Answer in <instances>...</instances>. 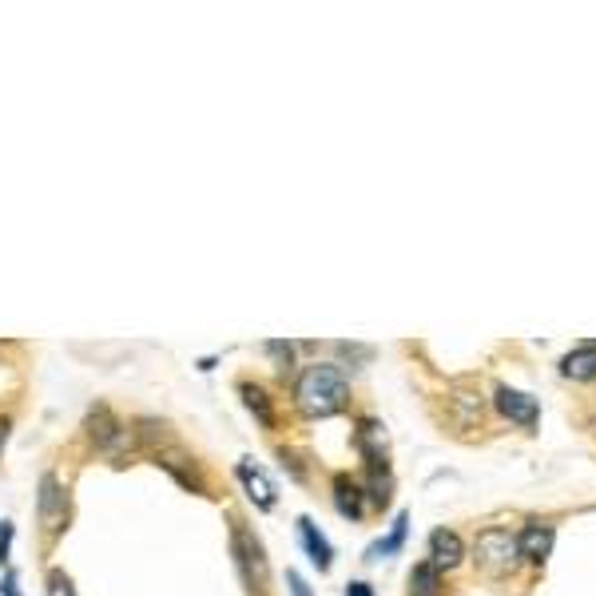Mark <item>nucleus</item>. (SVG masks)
<instances>
[{
  "label": "nucleus",
  "mask_w": 596,
  "mask_h": 596,
  "mask_svg": "<svg viewBox=\"0 0 596 596\" xmlns=\"http://www.w3.org/2000/svg\"><path fill=\"white\" fill-rule=\"evenodd\" d=\"M295 402L306 418H330L350 402V386L342 378L338 366L330 362H314L298 374L295 382Z\"/></svg>",
  "instance_id": "1"
},
{
  "label": "nucleus",
  "mask_w": 596,
  "mask_h": 596,
  "mask_svg": "<svg viewBox=\"0 0 596 596\" xmlns=\"http://www.w3.org/2000/svg\"><path fill=\"white\" fill-rule=\"evenodd\" d=\"M231 557H235V573H239V581H243L247 593H267L271 589L267 549H263V541L243 521H231Z\"/></svg>",
  "instance_id": "2"
},
{
  "label": "nucleus",
  "mask_w": 596,
  "mask_h": 596,
  "mask_svg": "<svg viewBox=\"0 0 596 596\" xmlns=\"http://www.w3.org/2000/svg\"><path fill=\"white\" fill-rule=\"evenodd\" d=\"M473 553H477V565H481L489 577H505V573H513V569H517V561H521L517 537H513L509 529H497V525L477 533Z\"/></svg>",
  "instance_id": "3"
},
{
  "label": "nucleus",
  "mask_w": 596,
  "mask_h": 596,
  "mask_svg": "<svg viewBox=\"0 0 596 596\" xmlns=\"http://www.w3.org/2000/svg\"><path fill=\"white\" fill-rule=\"evenodd\" d=\"M36 521L48 537H60L68 525V489L52 469L40 473V485H36Z\"/></svg>",
  "instance_id": "4"
},
{
  "label": "nucleus",
  "mask_w": 596,
  "mask_h": 596,
  "mask_svg": "<svg viewBox=\"0 0 596 596\" xmlns=\"http://www.w3.org/2000/svg\"><path fill=\"white\" fill-rule=\"evenodd\" d=\"M84 430H88V438H92V446L100 449V453H108V457H124L128 449L136 446V438H132V430L108 410V406H92L88 410V422H84Z\"/></svg>",
  "instance_id": "5"
},
{
  "label": "nucleus",
  "mask_w": 596,
  "mask_h": 596,
  "mask_svg": "<svg viewBox=\"0 0 596 596\" xmlns=\"http://www.w3.org/2000/svg\"><path fill=\"white\" fill-rule=\"evenodd\" d=\"M155 465H159V469H167V473H171L183 489H191V493H207V481H203V473H199L195 457H187L183 449H175V446L155 449Z\"/></svg>",
  "instance_id": "6"
},
{
  "label": "nucleus",
  "mask_w": 596,
  "mask_h": 596,
  "mask_svg": "<svg viewBox=\"0 0 596 596\" xmlns=\"http://www.w3.org/2000/svg\"><path fill=\"white\" fill-rule=\"evenodd\" d=\"M235 477L243 481V489H247V497L255 501V509H275V485H271V477H267L251 457H243V461L235 465Z\"/></svg>",
  "instance_id": "7"
},
{
  "label": "nucleus",
  "mask_w": 596,
  "mask_h": 596,
  "mask_svg": "<svg viewBox=\"0 0 596 596\" xmlns=\"http://www.w3.org/2000/svg\"><path fill=\"white\" fill-rule=\"evenodd\" d=\"M497 410H501L509 422L525 426V430H533V426H537V418H541L537 402H533L529 394H521V390H509V386H501V390H497Z\"/></svg>",
  "instance_id": "8"
},
{
  "label": "nucleus",
  "mask_w": 596,
  "mask_h": 596,
  "mask_svg": "<svg viewBox=\"0 0 596 596\" xmlns=\"http://www.w3.org/2000/svg\"><path fill=\"white\" fill-rule=\"evenodd\" d=\"M553 525H541V521H533V525H525V533L517 537V549H521V557L525 561H533V565H541L549 553H553Z\"/></svg>",
  "instance_id": "9"
},
{
  "label": "nucleus",
  "mask_w": 596,
  "mask_h": 596,
  "mask_svg": "<svg viewBox=\"0 0 596 596\" xmlns=\"http://www.w3.org/2000/svg\"><path fill=\"white\" fill-rule=\"evenodd\" d=\"M334 509H338L342 517H350V521H358V517L366 513V493H362V485H358L354 477H346V473L334 477Z\"/></svg>",
  "instance_id": "10"
},
{
  "label": "nucleus",
  "mask_w": 596,
  "mask_h": 596,
  "mask_svg": "<svg viewBox=\"0 0 596 596\" xmlns=\"http://www.w3.org/2000/svg\"><path fill=\"white\" fill-rule=\"evenodd\" d=\"M358 449H362L366 465H390L386 461V426L374 418H362L358 422Z\"/></svg>",
  "instance_id": "11"
},
{
  "label": "nucleus",
  "mask_w": 596,
  "mask_h": 596,
  "mask_svg": "<svg viewBox=\"0 0 596 596\" xmlns=\"http://www.w3.org/2000/svg\"><path fill=\"white\" fill-rule=\"evenodd\" d=\"M461 557H465V549H461V537H457L453 529H438V533L430 537V565H434L438 573L461 565Z\"/></svg>",
  "instance_id": "12"
},
{
  "label": "nucleus",
  "mask_w": 596,
  "mask_h": 596,
  "mask_svg": "<svg viewBox=\"0 0 596 596\" xmlns=\"http://www.w3.org/2000/svg\"><path fill=\"white\" fill-rule=\"evenodd\" d=\"M298 537H302V545H306L310 561L326 573V569H330V561H334V549H330V541L318 533V525H314L310 517H298Z\"/></svg>",
  "instance_id": "13"
},
{
  "label": "nucleus",
  "mask_w": 596,
  "mask_h": 596,
  "mask_svg": "<svg viewBox=\"0 0 596 596\" xmlns=\"http://www.w3.org/2000/svg\"><path fill=\"white\" fill-rule=\"evenodd\" d=\"M561 374H565V378H573V382H593L596 378V346H581V350L565 354Z\"/></svg>",
  "instance_id": "14"
},
{
  "label": "nucleus",
  "mask_w": 596,
  "mask_h": 596,
  "mask_svg": "<svg viewBox=\"0 0 596 596\" xmlns=\"http://www.w3.org/2000/svg\"><path fill=\"white\" fill-rule=\"evenodd\" d=\"M239 394H243V402H247V410L267 426V430H275V406H271V398H267V390L263 386H255V382H239Z\"/></svg>",
  "instance_id": "15"
},
{
  "label": "nucleus",
  "mask_w": 596,
  "mask_h": 596,
  "mask_svg": "<svg viewBox=\"0 0 596 596\" xmlns=\"http://www.w3.org/2000/svg\"><path fill=\"white\" fill-rule=\"evenodd\" d=\"M410 596H442V573H438L430 561L414 569V577H410Z\"/></svg>",
  "instance_id": "16"
},
{
  "label": "nucleus",
  "mask_w": 596,
  "mask_h": 596,
  "mask_svg": "<svg viewBox=\"0 0 596 596\" xmlns=\"http://www.w3.org/2000/svg\"><path fill=\"white\" fill-rule=\"evenodd\" d=\"M132 438H136L140 446L163 449V442H167V422H155V418H136V426H132Z\"/></svg>",
  "instance_id": "17"
},
{
  "label": "nucleus",
  "mask_w": 596,
  "mask_h": 596,
  "mask_svg": "<svg viewBox=\"0 0 596 596\" xmlns=\"http://www.w3.org/2000/svg\"><path fill=\"white\" fill-rule=\"evenodd\" d=\"M406 525H410V513H398V517H394L390 537H386V541H378V545L370 549V557H390V553H398V549H402V541H406Z\"/></svg>",
  "instance_id": "18"
},
{
  "label": "nucleus",
  "mask_w": 596,
  "mask_h": 596,
  "mask_svg": "<svg viewBox=\"0 0 596 596\" xmlns=\"http://www.w3.org/2000/svg\"><path fill=\"white\" fill-rule=\"evenodd\" d=\"M44 596H76V585H72V577H68L64 569H48V577H44Z\"/></svg>",
  "instance_id": "19"
},
{
  "label": "nucleus",
  "mask_w": 596,
  "mask_h": 596,
  "mask_svg": "<svg viewBox=\"0 0 596 596\" xmlns=\"http://www.w3.org/2000/svg\"><path fill=\"white\" fill-rule=\"evenodd\" d=\"M267 354H275L283 366H291V358H295V346H291V342H267Z\"/></svg>",
  "instance_id": "20"
},
{
  "label": "nucleus",
  "mask_w": 596,
  "mask_h": 596,
  "mask_svg": "<svg viewBox=\"0 0 596 596\" xmlns=\"http://www.w3.org/2000/svg\"><path fill=\"white\" fill-rule=\"evenodd\" d=\"M12 553V521H0V565H8Z\"/></svg>",
  "instance_id": "21"
},
{
  "label": "nucleus",
  "mask_w": 596,
  "mask_h": 596,
  "mask_svg": "<svg viewBox=\"0 0 596 596\" xmlns=\"http://www.w3.org/2000/svg\"><path fill=\"white\" fill-rule=\"evenodd\" d=\"M279 457H283V465H287V469L295 473L298 481L306 477V469H302V461H298V453H295V449H279Z\"/></svg>",
  "instance_id": "22"
},
{
  "label": "nucleus",
  "mask_w": 596,
  "mask_h": 596,
  "mask_svg": "<svg viewBox=\"0 0 596 596\" xmlns=\"http://www.w3.org/2000/svg\"><path fill=\"white\" fill-rule=\"evenodd\" d=\"M334 350H338L342 358H358V362H366V358H370V350H366V346H346V342H338Z\"/></svg>",
  "instance_id": "23"
},
{
  "label": "nucleus",
  "mask_w": 596,
  "mask_h": 596,
  "mask_svg": "<svg viewBox=\"0 0 596 596\" xmlns=\"http://www.w3.org/2000/svg\"><path fill=\"white\" fill-rule=\"evenodd\" d=\"M287 585H291V596H314L310 593V585L302 581V573H287Z\"/></svg>",
  "instance_id": "24"
},
{
  "label": "nucleus",
  "mask_w": 596,
  "mask_h": 596,
  "mask_svg": "<svg viewBox=\"0 0 596 596\" xmlns=\"http://www.w3.org/2000/svg\"><path fill=\"white\" fill-rule=\"evenodd\" d=\"M346 596H374V589L366 581H354V585H346Z\"/></svg>",
  "instance_id": "25"
},
{
  "label": "nucleus",
  "mask_w": 596,
  "mask_h": 596,
  "mask_svg": "<svg viewBox=\"0 0 596 596\" xmlns=\"http://www.w3.org/2000/svg\"><path fill=\"white\" fill-rule=\"evenodd\" d=\"M4 596H20V589H16V577H12V573L4 577Z\"/></svg>",
  "instance_id": "26"
},
{
  "label": "nucleus",
  "mask_w": 596,
  "mask_h": 596,
  "mask_svg": "<svg viewBox=\"0 0 596 596\" xmlns=\"http://www.w3.org/2000/svg\"><path fill=\"white\" fill-rule=\"evenodd\" d=\"M8 430H12V422H8V418H0V449H4V442H8Z\"/></svg>",
  "instance_id": "27"
}]
</instances>
